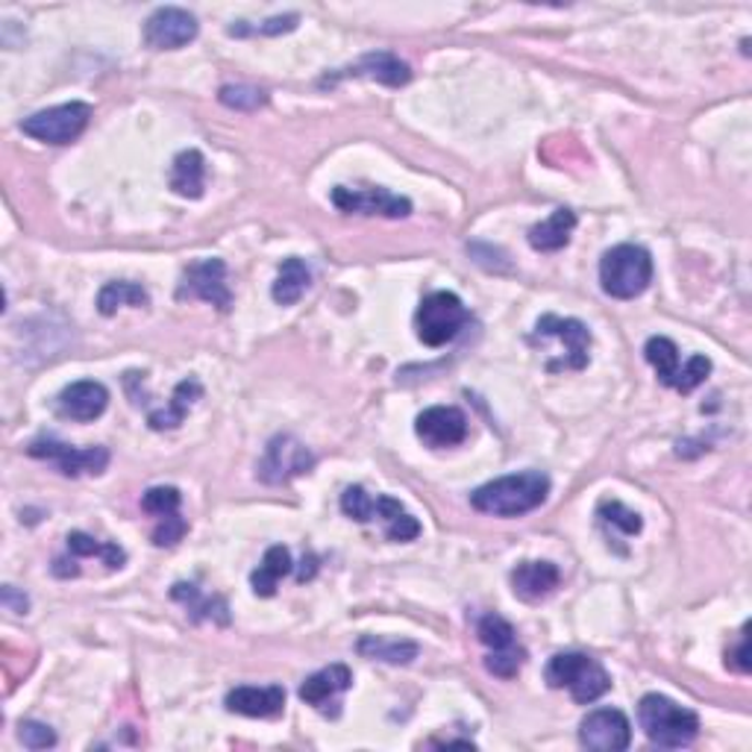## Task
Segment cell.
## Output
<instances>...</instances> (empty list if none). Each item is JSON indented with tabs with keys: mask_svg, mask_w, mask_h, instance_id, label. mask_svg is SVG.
I'll list each match as a JSON object with an SVG mask.
<instances>
[{
	"mask_svg": "<svg viewBox=\"0 0 752 752\" xmlns=\"http://www.w3.org/2000/svg\"><path fill=\"white\" fill-rule=\"evenodd\" d=\"M171 596H174L176 603H183L185 608H189V615H192V620H218L220 626L230 624V608H227V600L224 596H203L201 591H197V585H189V582H176L174 588H171Z\"/></svg>",
	"mask_w": 752,
	"mask_h": 752,
	"instance_id": "cb8c5ba5",
	"label": "cell"
},
{
	"mask_svg": "<svg viewBox=\"0 0 752 752\" xmlns=\"http://www.w3.org/2000/svg\"><path fill=\"white\" fill-rule=\"evenodd\" d=\"M643 356H647V362L656 367V374H659L661 383L673 388L676 374H680V367H682L680 347H676L670 339H664V335H652V339L643 344Z\"/></svg>",
	"mask_w": 752,
	"mask_h": 752,
	"instance_id": "f1b7e54d",
	"label": "cell"
},
{
	"mask_svg": "<svg viewBox=\"0 0 752 752\" xmlns=\"http://www.w3.org/2000/svg\"><path fill=\"white\" fill-rule=\"evenodd\" d=\"M477 635H479V641L488 647V652H503V650H514V647H521V643H517V635H514V626L500 615L482 617L477 626Z\"/></svg>",
	"mask_w": 752,
	"mask_h": 752,
	"instance_id": "4dcf8cb0",
	"label": "cell"
},
{
	"mask_svg": "<svg viewBox=\"0 0 752 752\" xmlns=\"http://www.w3.org/2000/svg\"><path fill=\"white\" fill-rule=\"evenodd\" d=\"M292 570H294V561H292V552H288V547H283V544L271 547V550L265 552L262 565H259V568L250 573V585H253V594L257 596H274L276 585H280V579L288 577Z\"/></svg>",
	"mask_w": 752,
	"mask_h": 752,
	"instance_id": "d4e9b609",
	"label": "cell"
},
{
	"mask_svg": "<svg viewBox=\"0 0 752 752\" xmlns=\"http://www.w3.org/2000/svg\"><path fill=\"white\" fill-rule=\"evenodd\" d=\"M652 283V257L638 244H617L600 259V285L615 300H635Z\"/></svg>",
	"mask_w": 752,
	"mask_h": 752,
	"instance_id": "3957f363",
	"label": "cell"
},
{
	"mask_svg": "<svg viewBox=\"0 0 752 752\" xmlns=\"http://www.w3.org/2000/svg\"><path fill=\"white\" fill-rule=\"evenodd\" d=\"M309 283H312V271H309V265H306L300 257H288L283 265H280V274H276V283L274 288H271V294H274V300L280 306H294L304 297Z\"/></svg>",
	"mask_w": 752,
	"mask_h": 752,
	"instance_id": "484cf974",
	"label": "cell"
},
{
	"mask_svg": "<svg viewBox=\"0 0 752 752\" xmlns=\"http://www.w3.org/2000/svg\"><path fill=\"white\" fill-rule=\"evenodd\" d=\"M561 573L552 561H521L512 570L514 596H521L523 603H542L559 588Z\"/></svg>",
	"mask_w": 752,
	"mask_h": 752,
	"instance_id": "e0dca14e",
	"label": "cell"
},
{
	"mask_svg": "<svg viewBox=\"0 0 752 752\" xmlns=\"http://www.w3.org/2000/svg\"><path fill=\"white\" fill-rule=\"evenodd\" d=\"M19 738L27 750H50V747H56V732L47 723H38V720H24L19 726Z\"/></svg>",
	"mask_w": 752,
	"mask_h": 752,
	"instance_id": "74e56055",
	"label": "cell"
},
{
	"mask_svg": "<svg viewBox=\"0 0 752 752\" xmlns=\"http://www.w3.org/2000/svg\"><path fill=\"white\" fill-rule=\"evenodd\" d=\"M168 183H171V192L180 194V197H189V201L203 197V189H206V159H203L201 150L176 153Z\"/></svg>",
	"mask_w": 752,
	"mask_h": 752,
	"instance_id": "7402d4cb",
	"label": "cell"
},
{
	"mask_svg": "<svg viewBox=\"0 0 752 752\" xmlns=\"http://www.w3.org/2000/svg\"><path fill=\"white\" fill-rule=\"evenodd\" d=\"M65 542H68V552H71L73 559H89V556H98V559H103V565L112 570L124 568V561H127V552L121 550L118 544H101V542H94L92 535H86V533H71Z\"/></svg>",
	"mask_w": 752,
	"mask_h": 752,
	"instance_id": "f546056e",
	"label": "cell"
},
{
	"mask_svg": "<svg viewBox=\"0 0 752 752\" xmlns=\"http://www.w3.org/2000/svg\"><path fill=\"white\" fill-rule=\"evenodd\" d=\"M596 517H600L603 526L617 529V533L626 535V538H633V535H638L643 529L641 514L629 512V509H626L624 503H617V500H603V503L596 505Z\"/></svg>",
	"mask_w": 752,
	"mask_h": 752,
	"instance_id": "1f68e13d",
	"label": "cell"
},
{
	"mask_svg": "<svg viewBox=\"0 0 752 752\" xmlns=\"http://www.w3.org/2000/svg\"><path fill=\"white\" fill-rule=\"evenodd\" d=\"M206 300L218 312H230L232 309V292L227 285V265L224 259H201L183 271L180 288H176V300Z\"/></svg>",
	"mask_w": 752,
	"mask_h": 752,
	"instance_id": "ba28073f",
	"label": "cell"
},
{
	"mask_svg": "<svg viewBox=\"0 0 752 752\" xmlns=\"http://www.w3.org/2000/svg\"><path fill=\"white\" fill-rule=\"evenodd\" d=\"M573 230H577V215L561 206V209L552 212L550 218L535 224L529 230V244L538 253H556V250L568 248Z\"/></svg>",
	"mask_w": 752,
	"mask_h": 752,
	"instance_id": "603a6c76",
	"label": "cell"
},
{
	"mask_svg": "<svg viewBox=\"0 0 752 752\" xmlns=\"http://www.w3.org/2000/svg\"><path fill=\"white\" fill-rule=\"evenodd\" d=\"M638 723H641L643 734L652 743H659L664 750H680L688 743L697 741L699 734V717L691 708L673 703L670 697L661 694H647L638 703Z\"/></svg>",
	"mask_w": 752,
	"mask_h": 752,
	"instance_id": "7a4b0ae2",
	"label": "cell"
},
{
	"mask_svg": "<svg viewBox=\"0 0 752 752\" xmlns=\"http://www.w3.org/2000/svg\"><path fill=\"white\" fill-rule=\"evenodd\" d=\"M358 656L374 661H386V664H412L418 659L421 647L414 641H400V638H379V635H365L356 643Z\"/></svg>",
	"mask_w": 752,
	"mask_h": 752,
	"instance_id": "4316f807",
	"label": "cell"
},
{
	"mask_svg": "<svg viewBox=\"0 0 752 752\" xmlns=\"http://www.w3.org/2000/svg\"><path fill=\"white\" fill-rule=\"evenodd\" d=\"M201 397H203L201 379L189 376V379H183V383H176L171 400H168L162 409H153V412L147 414V426H150V430H157V432L176 430V426L185 421L189 409H192V406L197 403Z\"/></svg>",
	"mask_w": 752,
	"mask_h": 752,
	"instance_id": "44dd1931",
	"label": "cell"
},
{
	"mask_svg": "<svg viewBox=\"0 0 752 752\" xmlns=\"http://www.w3.org/2000/svg\"><path fill=\"white\" fill-rule=\"evenodd\" d=\"M418 535H421V523L414 521V517L409 512L400 514L397 521L386 523V538H388V542L406 544V542H414Z\"/></svg>",
	"mask_w": 752,
	"mask_h": 752,
	"instance_id": "60d3db41",
	"label": "cell"
},
{
	"mask_svg": "<svg viewBox=\"0 0 752 752\" xmlns=\"http://www.w3.org/2000/svg\"><path fill=\"white\" fill-rule=\"evenodd\" d=\"M350 685H353V673H350L347 664H330V668L312 673V676L300 685V699H304L306 706L330 711V706H339L335 699H339Z\"/></svg>",
	"mask_w": 752,
	"mask_h": 752,
	"instance_id": "ac0fdd59",
	"label": "cell"
},
{
	"mask_svg": "<svg viewBox=\"0 0 752 752\" xmlns=\"http://www.w3.org/2000/svg\"><path fill=\"white\" fill-rule=\"evenodd\" d=\"M468 321L470 312L468 306L462 304L459 294L435 292L430 297H423L421 306H418L414 330H418V339L426 347H444V344H449V341L465 330Z\"/></svg>",
	"mask_w": 752,
	"mask_h": 752,
	"instance_id": "5b68a950",
	"label": "cell"
},
{
	"mask_svg": "<svg viewBox=\"0 0 752 752\" xmlns=\"http://www.w3.org/2000/svg\"><path fill=\"white\" fill-rule=\"evenodd\" d=\"M224 706L232 715L241 717H276L285 708V688L283 685H267V688H253V685H241L232 688L224 699Z\"/></svg>",
	"mask_w": 752,
	"mask_h": 752,
	"instance_id": "d6986e66",
	"label": "cell"
},
{
	"mask_svg": "<svg viewBox=\"0 0 752 752\" xmlns=\"http://www.w3.org/2000/svg\"><path fill=\"white\" fill-rule=\"evenodd\" d=\"M535 339H559L565 344V358L556 371H582L588 367V350H591V330L577 318H559V315H544L535 323Z\"/></svg>",
	"mask_w": 752,
	"mask_h": 752,
	"instance_id": "7c38bea8",
	"label": "cell"
},
{
	"mask_svg": "<svg viewBox=\"0 0 752 752\" xmlns=\"http://www.w3.org/2000/svg\"><path fill=\"white\" fill-rule=\"evenodd\" d=\"M27 456L54 462L56 468H59V474H65V477H80V474H92V477H98V474H103L106 465H110V449L106 447L80 449L56 438L33 441L27 447Z\"/></svg>",
	"mask_w": 752,
	"mask_h": 752,
	"instance_id": "9c48e42d",
	"label": "cell"
},
{
	"mask_svg": "<svg viewBox=\"0 0 752 752\" xmlns=\"http://www.w3.org/2000/svg\"><path fill=\"white\" fill-rule=\"evenodd\" d=\"M344 77H367V80H376V83L400 89V86H406L409 80H412V68H409L403 59H397V56L383 54V50H379V54H365L356 65H350V68H341V71H335V73H327V77L321 80V86L339 83V80H344Z\"/></svg>",
	"mask_w": 752,
	"mask_h": 752,
	"instance_id": "2e32d148",
	"label": "cell"
},
{
	"mask_svg": "<svg viewBox=\"0 0 752 752\" xmlns=\"http://www.w3.org/2000/svg\"><path fill=\"white\" fill-rule=\"evenodd\" d=\"M414 432L432 449L456 447L468 438V418L456 406H432V409L418 414Z\"/></svg>",
	"mask_w": 752,
	"mask_h": 752,
	"instance_id": "5bb4252c",
	"label": "cell"
},
{
	"mask_svg": "<svg viewBox=\"0 0 752 752\" xmlns=\"http://www.w3.org/2000/svg\"><path fill=\"white\" fill-rule=\"evenodd\" d=\"M550 494V477L542 470H523V474H509L494 482L479 486L470 494V505L482 514L494 517H521L547 500Z\"/></svg>",
	"mask_w": 752,
	"mask_h": 752,
	"instance_id": "6da1fadb",
	"label": "cell"
},
{
	"mask_svg": "<svg viewBox=\"0 0 752 752\" xmlns=\"http://www.w3.org/2000/svg\"><path fill=\"white\" fill-rule=\"evenodd\" d=\"M523 661H526V650H523V647H514V650L488 652L486 668L488 673H494L500 680H514V676L521 673Z\"/></svg>",
	"mask_w": 752,
	"mask_h": 752,
	"instance_id": "8d00e7d4",
	"label": "cell"
},
{
	"mask_svg": "<svg viewBox=\"0 0 752 752\" xmlns=\"http://www.w3.org/2000/svg\"><path fill=\"white\" fill-rule=\"evenodd\" d=\"M197 19L180 7H162L145 21V45L153 50H180L197 38Z\"/></svg>",
	"mask_w": 752,
	"mask_h": 752,
	"instance_id": "4fadbf2b",
	"label": "cell"
},
{
	"mask_svg": "<svg viewBox=\"0 0 752 752\" xmlns=\"http://www.w3.org/2000/svg\"><path fill=\"white\" fill-rule=\"evenodd\" d=\"M92 121V106L89 103L71 101L54 110H42L36 115H30L19 124L21 133L45 145H71L83 136V129Z\"/></svg>",
	"mask_w": 752,
	"mask_h": 752,
	"instance_id": "8992f818",
	"label": "cell"
},
{
	"mask_svg": "<svg viewBox=\"0 0 752 752\" xmlns=\"http://www.w3.org/2000/svg\"><path fill=\"white\" fill-rule=\"evenodd\" d=\"M708 374H711V358L708 356H691L685 365L680 367V374H676V383H673V388L680 391V395H691L694 388H699L703 383L708 379Z\"/></svg>",
	"mask_w": 752,
	"mask_h": 752,
	"instance_id": "e575fe53",
	"label": "cell"
},
{
	"mask_svg": "<svg viewBox=\"0 0 752 752\" xmlns=\"http://www.w3.org/2000/svg\"><path fill=\"white\" fill-rule=\"evenodd\" d=\"M300 15H280V19H267L265 24H232L230 36H283V33H292L297 27Z\"/></svg>",
	"mask_w": 752,
	"mask_h": 752,
	"instance_id": "d590c367",
	"label": "cell"
},
{
	"mask_svg": "<svg viewBox=\"0 0 752 752\" xmlns=\"http://www.w3.org/2000/svg\"><path fill=\"white\" fill-rule=\"evenodd\" d=\"M579 743L594 752H624L633 743V723L620 708H596L579 723Z\"/></svg>",
	"mask_w": 752,
	"mask_h": 752,
	"instance_id": "30bf717a",
	"label": "cell"
},
{
	"mask_svg": "<svg viewBox=\"0 0 752 752\" xmlns=\"http://www.w3.org/2000/svg\"><path fill=\"white\" fill-rule=\"evenodd\" d=\"M218 101L224 103V106H230V110L253 112V110H259V106H265L267 94L262 92V89H257V86L236 83V86H224V89L218 92Z\"/></svg>",
	"mask_w": 752,
	"mask_h": 752,
	"instance_id": "d6a6232c",
	"label": "cell"
},
{
	"mask_svg": "<svg viewBox=\"0 0 752 752\" xmlns=\"http://www.w3.org/2000/svg\"><path fill=\"white\" fill-rule=\"evenodd\" d=\"M544 680L550 688H568L573 703L579 706H588L594 703L612 688V676L606 673V668L596 659L585 656V652H559L552 656L547 670H544Z\"/></svg>",
	"mask_w": 752,
	"mask_h": 752,
	"instance_id": "277c9868",
	"label": "cell"
},
{
	"mask_svg": "<svg viewBox=\"0 0 752 752\" xmlns=\"http://www.w3.org/2000/svg\"><path fill=\"white\" fill-rule=\"evenodd\" d=\"M315 573H318V559H315V556H306L304 568H300V573H297V582H309Z\"/></svg>",
	"mask_w": 752,
	"mask_h": 752,
	"instance_id": "7bdbcfd3",
	"label": "cell"
},
{
	"mask_svg": "<svg viewBox=\"0 0 752 752\" xmlns=\"http://www.w3.org/2000/svg\"><path fill=\"white\" fill-rule=\"evenodd\" d=\"M185 529H189V523L180 517V512L168 514V517H159V526L153 529V544H157V547H174V544L185 535Z\"/></svg>",
	"mask_w": 752,
	"mask_h": 752,
	"instance_id": "f35d334b",
	"label": "cell"
},
{
	"mask_svg": "<svg viewBox=\"0 0 752 752\" xmlns=\"http://www.w3.org/2000/svg\"><path fill=\"white\" fill-rule=\"evenodd\" d=\"M180 503H183V494L176 491L174 486H159L145 491L141 497V509L147 514H157V517H168V514L180 512Z\"/></svg>",
	"mask_w": 752,
	"mask_h": 752,
	"instance_id": "836d02e7",
	"label": "cell"
},
{
	"mask_svg": "<svg viewBox=\"0 0 752 752\" xmlns=\"http://www.w3.org/2000/svg\"><path fill=\"white\" fill-rule=\"evenodd\" d=\"M121 306H133V309H145L150 306V294L145 285L129 283V280H118V283H106L98 294V312L103 318H112Z\"/></svg>",
	"mask_w": 752,
	"mask_h": 752,
	"instance_id": "83f0119b",
	"label": "cell"
},
{
	"mask_svg": "<svg viewBox=\"0 0 752 752\" xmlns=\"http://www.w3.org/2000/svg\"><path fill=\"white\" fill-rule=\"evenodd\" d=\"M330 201L347 215H383V218H406L412 215V201L391 194L388 189H347V185H335Z\"/></svg>",
	"mask_w": 752,
	"mask_h": 752,
	"instance_id": "8fae6325",
	"label": "cell"
},
{
	"mask_svg": "<svg viewBox=\"0 0 752 752\" xmlns=\"http://www.w3.org/2000/svg\"><path fill=\"white\" fill-rule=\"evenodd\" d=\"M341 512L356 523H391L397 521L406 509L400 505V500H395V497H371L362 486H350L347 491L341 494Z\"/></svg>",
	"mask_w": 752,
	"mask_h": 752,
	"instance_id": "ffe728a7",
	"label": "cell"
},
{
	"mask_svg": "<svg viewBox=\"0 0 752 752\" xmlns=\"http://www.w3.org/2000/svg\"><path fill=\"white\" fill-rule=\"evenodd\" d=\"M312 468L315 456L304 441H297L294 435H276L267 441L265 456L259 459L257 477L267 486H283L288 479L304 477Z\"/></svg>",
	"mask_w": 752,
	"mask_h": 752,
	"instance_id": "52a82bcc",
	"label": "cell"
},
{
	"mask_svg": "<svg viewBox=\"0 0 752 752\" xmlns=\"http://www.w3.org/2000/svg\"><path fill=\"white\" fill-rule=\"evenodd\" d=\"M0 603L10 608V612H15V615H27V608H30L27 594H19L12 585H7L3 591H0Z\"/></svg>",
	"mask_w": 752,
	"mask_h": 752,
	"instance_id": "b9f144b4",
	"label": "cell"
},
{
	"mask_svg": "<svg viewBox=\"0 0 752 752\" xmlns=\"http://www.w3.org/2000/svg\"><path fill=\"white\" fill-rule=\"evenodd\" d=\"M106 406H110V391L101 383H94V379L71 383L56 397V414L73 423L98 421L106 412Z\"/></svg>",
	"mask_w": 752,
	"mask_h": 752,
	"instance_id": "9a60e30c",
	"label": "cell"
},
{
	"mask_svg": "<svg viewBox=\"0 0 752 752\" xmlns=\"http://www.w3.org/2000/svg\"><path fill=\"white\" fill-rule=\"evenodd\" d=\"M726 668H732L734 673H750L752 670L750 626H743L738 643H734V647H729V652H726Z\"/></svg>",
	"mask_w": 752,
	"mask_h": 752,
	"instance_id": "ab89813d",
	"label": "cell"
}]
</instances>
